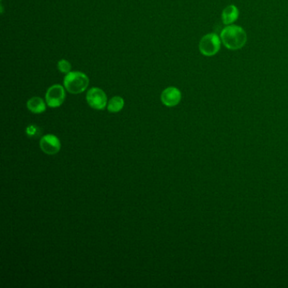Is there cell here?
<instances>
[{
  "mask_svg": "<svg viewBox=\"0 0 288 288\" xmlns=\"http://www.w3.org/2000/svg\"><path fill=\"white\" fill-rule=\"evenodd\" d=\"M25 133L31 138H38L42 134V129L35 124H31L25 129Z\"/></svg>",
  "mask_w": 288,
  "mask_h": 288,
  "instance_id": "cell-11",
  "label": "cell"
},
{
  "mask_svg": "<svg viewBox=\"0 0 288 288\" xmlns=\"http://www.w3.org/2000/svg\"><path fill=\"white\" fill-rule=\"evenodd\" d=\"M221 42L218 36L215 33L207 34L199 42V51L205 56H213L218 52Z\"/></svg>",
  "mask_w": 288,
  "mask_h": 288,
  "instance_id": "cell-5",
  "label": "cell"
},
{
  "mask_svg": "<svg viewBox=\"0 0 288 288\" xmlns=\"http://www.w3.org/2000/svg\"><path fill=\"white\" fill-rule=\"evenodd\" d=\"M28 109L36 114H39L46 111V103L41 97H32L27 102Z\"/></svg>",
  "mask_w": 288,
  "mask_h": 288,
  "instance_id": "cell-8",
  "label": "cell"
},
{
  "mask_svg": "<svg viewBox=\"0 0 288 288\" xmlns=\"http://www.w3.org/2000/svg\"><path fill=\"white\" fill-rule=\"evenodd\" d=\"M124 100L121 97H113L109 100L107 110L110 112H119L124 108Z\"/></svg>",
  "mask_w": 288,
  "mask_h": 288,
  "instance_id": "cell-10",
  "label": "cell"
},
{
  "mask_svg": "<svg viewBox=\"0 0 288 288\" xmlns=\"http://www.w3.org/2000/svg\"><path fill=\"white\" fill-rule=\"evenodd\" d=\"M40 148L45 154L55 155L61 149V142L53 134H46L41 138Z\"/></svg>",
  "mask_w": 288,
  "mask_h": 288,
  "instance_id": "cell-6",
  "label": "cell"
},
{
  "mask_svg": "<svg viewBox=\"0 0 288 288\" xmlns=\"http://www.w3.org/2000/svg\"><path fill=\"white\" fill-rule=\"evenodd\" d=\"M239 17V10L235 5H229L222 12V20L225 25H232Z\"/></svg>",
  "mask_w": 288,
  "mask_h": 288,
  "instance_id": "cell-9",
  "label": "cell"
},
{
  "mask_svg": "<svg viewBox=\"0 0 288 288\" xmlns=\"http://www.w3.org/2000/svg\"><path fill=\"white\" fill-rule=\"evenodd\" d=\"M87 102L93 109L103 110L107 106V95L98 87H92L87 93Z\"/></svg>",
  "mask_w": 288,
  "mask_h": 288,
  "instance_id": "cell-3",
  "label": "cell"
},
{
  "mask_svg": "<svg viewBox=\"0 0 288 288\" xmlns=\"http://www.w3.org/2000/svg\"><path fill=\"white\" fill-rule=\"evenodd\" d=\"M65 97L66 94H65V88L61 84H56L47 89L45 99L48 107L55 108L60 107L64 103Z\"/></svg>",
  "mask_w": 288,
  "mask_h": 288,
  "instance_id": "cell-4",
  "label": "cell"
},
{
  "mask_svg": "<svg viewBox=\"0 0 288 288\" xmlns=\"http://www.w3.org/2000/svg\"><path fill=\"white\" fill-rule=\"evenodd\" d=\"M57 69L60 72L63 74H68L71 71V65L70 63L66 60H61L57 63Z\"/></svg>",
  "mask_w": 288,
  "mask_h": 288,
  "instance_id": "cell-12",
  "label": "cell"
},
{
  "mask_svg": "<svg viewBox=\"0 0 288 288\" xmlns=\"http://www.w3.org/2000/svg\"><path fill=\"white\" fill-rule=\"evenodd\" d=\"M181 92L174 87H167L161 95V101L166 107H174L181 101Z\"/></svg>",
  "mask_w": 288,
  "mask_h": 288,
  "instance_id": "cell-7",
  "label": "cell"
},
{
  "mask_svg": "<svg viewBox=\"0 0 288 288\" xmlns=\"http://www.w3.org/2000/svg\"><path fill=\"white\" fill-rule=\"evenodd\" d=\"M221 39L228 49H240L246 43V33L240 26L229 25L221 31Z\"/></svg>",
  "mask_w": 288,
  "mask_h": 288,
  "instance_id": "cell-1",
  "label": "cell"
},
{
  "mask_svg": "<svg viewBox=\"0 0 288 288\" xmlns=\"http://www.w3.org/2000/svg\"><path fill=\"white\" fill-rule=\"evenodd\" d=\"M64 85L66 91L71 94H80L89 85V78L80 71H70L65 76Z\"/></svg>",
  "mask_w": 288,
  "mask_h": 288,
  "instance_id": "cell-2",
  "label": "cell"
}]
</instances>
